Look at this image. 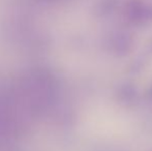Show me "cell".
Masks as SVG:
<instances>
[{
    "instance_id": "obj_1",
    "label": "cell",
    "mask_w": 152,
    "mask_h": 151,
    "mask_svg": "<svg viewBox=\"0 0 152 151\" xmlns=\"http://www.w3.org/2000/svg\"><path fill=\"white\" fill-rule=\"evenodd\" d=\"M52 95L53 81L42 71L17 81L0 95V136L21 133L45 111Z\"/></svg>"
},
{
    "instance_id": "obj_2",
    "label": "cell",
    "mask_w": 152,
    "mask_h": 151,
    "mask_svg": "<svg viewBox=\"0 0 152 151\" xmlns=\"http://www.w3.org/2000/svg\"><path fill=\"white\" fill-rule=\"evenodd\" d=\"M126 16L134 23L142 24L152 21V5L140 1H130L126 7Z\"/></svg>"
},
{
    "instance_id": "obj_3",
    "label": "cell",
    "mask_w": 152,
    "mask_h": 151,
    "mask_svg": "<svg viewBox=\"0 0 152 151\" xmlns=\"http://www.w3.org/2000/svg\"><path fill=\"white\" fill-rule=\"evenodd\" d=\"M112 44L116 51L119 52H123L126 51L127 48L130 44V38L128 35L124 34V33H118V34L114 35L112 38Z\"/></svg>"
},
{
    "instance_id": "obj_4",
    "label": "cell",
    "mask_w": 152,
    "mask_h": 151,
    "mask_svg": "<svg viewBox=\"0 0 152 151\" xmlns=\"http://www.w3.org/2000/svg\"><path fill=\"white\" fill-rule=\"evenodd\" d=\"M117 3V0H99L96 5V9L99 15H109L115 9Z\"/></svg>"
}]
</instances>
